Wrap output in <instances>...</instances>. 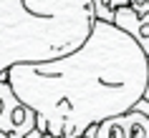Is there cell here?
<instances>
[{
	"label": "cell",
	"instance_id": "obj_9",
	"mask_svg": "<svg viewBox=\"0 0 149 138\" xmlns=\"http://www.w3.org/2000/svg\"><path fill=\"white\" fill-rule=\"evenodd\" d=\"M0 138H8V133H5V130H0Z\"/></svg>",
	"mask_w": 149,
	"mask_h": 138
},
{
	"label": "cell",
	"instance_id": "obj_8",
	"mask_svg": "<svg viewBox=\"0 0 149 138\" xmlns=\"http://www.w3.org/2000/svg\"><path fill=\"white\" fill-rule=\"evenodd\" d=\"M129 5L136 13H149V0H129Z\"/></svg>",
	"mask_w": 149,
	"mask_h": 138
},
{
	"label": "cell",
	"instance_id": "obj_3",
	"mask_svg": "<svg viewBox=\"0 0 149 138\" xmlns=\"http://www.w3.org/2000/svg\"><path fill=\"white\" fill-rule=\"evenodd\" d=\"M38 126L36 108L28 106L10 85L8 76L0 78V130H5L8 138H28Z\"/></svg>",
	"mask_w": 149,
	"mask_h": 138
},
{
	"label": "cell",
	"instance_id": "obj_6",
	"mask_svg": "<svg viewBox=\"0 0 149 138\" xmlns=\"http://www.w3.org/2000/svg\"><path fill=\"white\" fill-rule=\"evenodd\" d=\"M121 5H129V0H101V3L96 5V18L114 23V10L121 8Z\"/></svg>",
	"mask_w": 149,
	"mask_h": 138
},
{
	"label": "cell",
	"instance_id": "obj_5",
	"mask_svg": "<svg viewBox=\"0 0 149 138\" xmlns=\"http://www.w3.org/2000/svg\"><path fill=\"white\" fill-rule=\"evenodd\" d=\"M114 23L129 33L149 58V13H136L132 5H121L114 10Z\"/></svg>",
	"mask_w": 149,
	"mask_h": 138
},
{
	"label": "cell",
	"instance_id": "obj_4",
	"mask_svg": "<svg viewBox=\"0 0 149 138\" xmlns=\"http://www.w3.org/2000/svg\"><path fill=\"white\" fill-rule=\"evenodd\" d=\"M84 136L88 138H149V113L129 108L124 113L109 115L101 123L88 126Z\"/></svg>",
	"mask_w": 149,
	"mask_h": 138
},
{
	"label": "cell",
	"instance_id": "obj_7",
	"mask_svg": "<svg viewBox=\"0 0 149 138\" xmlns=\"http://www.w3.org/2000/svg\"><path fill=\"white\" fill-rule=\"evenodd\" d=\"M134 108H136V111H144V113H149V80H147V88H144V95H141V98L134 103Z\"/></svg>",
	"mask_w": 149,
	"mask_h": 138
},
{
	"label": "cell",
	"instance_id": "obj_1",
	"mask_svg": "<svg viewBox=\"0 0 149 138\" xmlns=\"http://www.w3.org/2000/svg\"><path fill=\"white\" fill-rule=\"evenodd\" d=\"M13 91L36 108L46 136L79 138L88 126L124 113L144 95L149 58L116 23L96 18L76 50L8 68Z\"/></svg>",
	"mask_w": 149,
	"mask_h": 138
},
{
	"label": "cell",
	"instance_id": "obj_2",
	"mask_svg": "<svg viewBox=\"0 0 149 138\" xmlns=\"http://www.w3.org/2000/svg\"><path fill=\"white\" fill-rule=\"evenodd\" d=\"M94 23V0H0V73L76 50Z\"/></svg>",
	"mask_w": 149,
	"mask_h": 138
}]
</instances>
